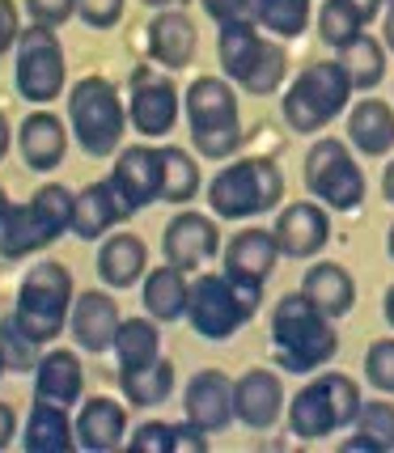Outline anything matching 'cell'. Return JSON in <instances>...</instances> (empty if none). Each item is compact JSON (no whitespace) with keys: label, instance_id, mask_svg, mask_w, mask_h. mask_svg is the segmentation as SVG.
<instances>
[{"label":"cell","instance_id":"1","mask_svg":"<svg viewBox=\"0 0 394 453\" xmlns=\"http://www.w3.org/2000/svg\"><path fill=\"white\" fill-rule=\"evenodd\" d=\"M272 348H276V365L293 377H310L327 369L339 352V331L336 318H327L310 296L284 293L272 310Z\"/></svg>","mask_w":394,"mask_h":453},{"label":"cell","instance_id":"2","mask_svg":"<svg viewBox=\"0 0 394 453\" xmlns=\"http://www.w3.org/2000/svg\"><path fill=\"white\" fill-rule=\"evenodd\" d=\"M204 196H208L212 217L220 220L267 217L284 203V174L272 157H237L212 174Z\"/></svg>","mask_w":394,"mask_h":453},{"label":"cell","instance_id":"3","mask_svg":"<svg viewBox=\"0 0 394 453\" xmlns=\"http://www.w3.org/2000/svg\"><path fill=\"white\" fill-rule=\"evenodd\" d=\"M77 301V284L73 272L56 263V258H39L26 276H21L18 301H13V318L30 339H39L42 348H51L64 331H68V314Z\"/></svg>","mask_w":394,"mask_h":453},{"label":"cell","instance_id":"4","mask_svg":"<svg viewBox=\"0 0 394 453\" xmlns=\"http://www.w3.org/2000/svg\"><path fill=\"white\" fill-rule=\"evenodd\" d=\"M127 106L115 81L85 77L68 89V132L81 144L85 157H115L127 132Z\"/></svg>","mask_w":394,"mask_h":453},{"label":"cell","instance_id":"5","mask_svg":"<svg viewBox=\"0 0 394 453\" xmlns=\"http://www.w3.org/2000/svg\"><path fill=\"white\" fill-rule=\"evenodd\" d=\"M263 301V284H242L225 272H199L187 296V322L199 339H234Z\"/></svg>","mask_w":394,"mask_h":453},{"label":"cell","instance_id":"6","mask_svg":"<svg viewBox=\"0 0 394 453\" xmlns=\"http://www.w3.org/2000/svg\"><path fill=\"white\" fill-rule=\"evenodd\" d=\"M182 115L191 123V144L199 157L225 161L242 149V111L229 77H196L182 94Z\"/></svg>","mask_w":394,"mask_h":453},{"label":"cell","instance_id":"7","mask_svg":"<svg viewBox=\"0 0 394 453\" xmlns=\"http://www.w3.org/2000/svg\"><path fill=\"white\" fill-rule=\"evenodd\" d=\"M352 81L344 73L339 59H322V64H310L301 68L289 85V94L280 102V115L293 127L297 136H318L331 119L348 115L352 106Z\"/></svg>","mask_w":394,"mask_h":453},{"label":"cell","instance_id":"8","mask_svg":"<svg viewBox=\"0 0 394 453\" xmlns=\"http://www.w3.org/2000/svg\"><path fill=\"white\" fill-rule=\"evenodd\" d=\"M356 407H360V386L348 373L318 369L310 373V386H301L289 403V428L297 441H322V436L352 428Z\"/></svg>","mask_w":394,"mask_h":453},{"label":"cell","instance_id":"9","mask_svg":"<svg viewBox=\"0 0 394 453\" xmlns=\"http://www.w3.org/2000/svg\"><path fill=\"white\" fill-rule=\"evenodd\" d=\"M13 85H18V98H26L30 106H51L68 85V59L59 47V35L51 26L30 21L18 35L13 47Z\"/></svg>","mask_w":394,"mask_h":453},{"label":"cell","instance_id":"10","mask_svg":"<svg viewBox=\"0 0 394 453\" xmlns=\"http://www.w3.org/2000/svg\"><path fill=\"white\" fill-rule=\"evenodd\" d=\"M305 187L331 212H356L365 203V174L356 165L352 149L336 136H322L305 153Z\"/></svg>","mask_w":394,"mask_h":453},{"label":"cell","instance_id":"11","mask_svg":"<svg viewBox=\"0 0 394 453\" xmlns=\"http://www.w3.org/2000/svg\"><path fill=\"white\" fill-rule=\"evenodd\" d=\"M178 115H182V98H178L174 81L158 77L149 68H136L127 81V123L144 140H158L174 132Z\"/></svg>","mask_w":394,"mask_h":453},{"label":"cell","instance_id":"12","mask_svg":"<svg viewBox=\"0 0 394 453\" xmlns=\"http://www.w3.org/2000/svg\"><path fill=\"white\" fill-rule=\"evenodd\" d=\"M220 255V225L212 217H204L196 208H182L178 217H170L166 234H161V258L174 263L178 272L196 276L208 258Z\"/></svg>","mask_w":394,"mask_h":453},{"label":"cell","instance_id":"13","mask_svg":"<svg viewBox=\"0 0 394 453\" xmlns=\"http://www.w3.org/2000/svg\"><path fill=\"white\" fill-rule=\"evenodd\" d=\"M331 208L318 203V199H293L280 208L276 225V246H280V258H314L327 242H331Z\"/></svg>","mask_w":394,"mask_h":453},{"label":"cell","instance_id":"14","mask_svg":"<svg viewBox=\"0 0 394 453\" xmlns=\"http://www.w3.org/2000/svg\"><path fill=\"white\" fill-rule=\"evenodd\" d=\"M119 322H123V310H119L115 293L111 288H85L73 301L68 331H73L81 352L98 356V352H111V343L119 335Z\"/></svg>","mask_w":394,"mask_h":453},{"label":"cell","instance_id":"15","mask_svg":"<svg viewBox=\"0 0 394 453\" xmlns=\"http://www.w3.org/2000/svg\"><path fill=\"white\" fill-rule=\"evenodd\" d=\"M284 415V381L276 369H246L234 381V419L251 433L276 428Z\"/></svg>","mask_w":394,"mask_h":453},{"label":"cell","instance_id":"16","mask_svg":"<svg viewBox=\"0 0 394 453\" xmlns=\"http://www.w3.org/2000/svg\"><path fill=\"white\" fill-rule=\"evenodd\" d=\"M106 178H111V187L119 191V199L127 203V212H140V208L158 203L161 199L158 149H149V144H123Z\"/></svg>","mask_w":394,"mask_h":453},{"label":"cell","instance_id":"17","mask_svg":"<svg viewBox=\"0 0 394 453\" xmlns=\"http://www.w3.org/2000/svg\"><path fill=\"white\" fill-rule=\"evenodd\" d=\"M182 415L204 428V433H225L234 424V381L220 369H199L191 373L187 390H182Z\"/></svg>","mask_w":394,"mask_h":453},{"label":"cell","instance_id":"18","mask_svg":"<svg viewBox=\"0 0 394 453\" xmlns=\"http://www.w3.org/2000/svg\"><path fill=\"white\" fill-rule=\"evenodd\" d=\"M127 424L132 415L127 407L111 395H89L77 403V415H73V428H77V449L89 453H111L127 441Z\"/></svg>","mask_w":394,"mask_h":453},{"label":"cell","instance_id":"19","mask_svg":"<svg viewBox=\"0 0 394 453\" xmlns=\"http://www.w3.org/2000/svg\"><path fill=\"white\" fill-rule=\"evenodd\" d=\"M68 123L59 115H51L47 106H35V115L21 119V132H18V153L21 161L35 170V174H51L64 165L68 157Z\"/></svg>","mask_w":394,"mask_h":453},{"label":"cell","instance_id":"20","mask_svg":"<svg viewBox=\"0 0 394 453\" xmlns=\"http://www.w3.org/2000/svg\"><path fill=\"white\" fill-rule=\"evenodd\" d=\"M144 39H149V59H153V64H161L166 73H182V68H191V59H196L199 30L182 9H158V13L149 18Z\"/></svg>","mask_w":394,"mask_h":453},{"label":"cell","instance_id":"21","mask_svg":"<svg viewBox=\"0 0 394 453\" xmlns=\"http://www.w3.org/2000/svg\"><path fill=\"white\" fill-rule=\"evenodd\" d=\"M225 276L242 280V284H267V276L276 272L280 263V246H276V234L272 229H259V225H251V229H237L229 242H225Z\"/></svg>","mask_w":394,"mask_h":453},{"label":"cell","instance_id":"22","mask_svg":"<svg viewBox=\"0 0 394 453\" xmlns=\"http://www.w3.org/2000/svg\"><path fill=\"white\" fill-rule=\"evenodd\" d=\"M127 217H132V212H127V203L119 199L115 187H111V178L89 182V187H81L77 199H73V237H81V242H102L106 234H115Z\"/></svg>","mask_w":394,"mask_h":453},{"label":"cell","instance_id":"23","mask_svg":"<svg viewBox=\"0 0 394 453\" xmlns=\"http://www.w3.org/2000/svg\"><path fill=\"white\" fill-rule=\"evenodd\" d=\"M149 272V246L132 229H115L98 242V280L106 288H132Z\"/></svg>","mask_w":394,"mask_h":453},{"label":"cell","instance_id":"24","mask_svg":"<svg viewBox=\"0 0 394 453\" xmlns=\"http://www.w3.org/2000/svg\"><path fill=\"white\" fill-rule=\"evenodd\" d=\"M35 398L59 403V407H77L85 398V369H81V356L68 348H51L39 356L35 365Z\"/></svg>","mask_w":394,"mask_h":453},{"label":"cell","instance_id":"25","mask_svg":"<svg viewBox=\"0 0 394 453\" xmlns=\"http://www.w3.org/2000/svg\"><path fill=\"white\" fill-rule=\"evenodd\" d=\"M51 242H59V234L47 225L39 208L26 199V203H9V212L0 217V255L4 258H30L47 250Z\"/></svg>","mask_w":394,"mask_h":453},{"label":"cell","instance_id":"26","mask_svg":"<svg viewBox=\"0 0 394 453\" xmlns=\"http://www.w3.org/2000/svg\"><path fill=\"white\" fill-rule=\"evenodd\" d=\"M21 449H30V453L77 449V428H73L68 407L47 403V398H35V403H30V415H26V424H21Z\"/></svg>","mask_w":394,"mask_h":453},{"label":"cell","instance_id":"27","mask_svg":"<svg viewBox=\"0 0 394 453\" xmlns=\"http://www.w3.org/2000/svg\"><path fill=\"white\" fill-rule=\"evenodd\" d=\"M348 140L365 157H386L394 149V106L382 98H360L348 106Z\"/></svg>","mask_w":394,"mask_h":453},{"label":"cell","instance_id":"28","mask_svg":"<svg viewBox=\"0 0 394 453\" xmlns=\"http://www.w3.org/2000/svg\"><path fill=\"white\" fill-rule=\"evenodd\" d=\"M187 296H191V276L178 272L174 263L149 267L144 280H140L144 314L158 318V322H178V318H187Z\"/></svg>","mask_w":394,"mask_h":453},{"label":"cell","instance_id":"29","mask_svg":"<svg viewBox=\"0 0 394 453\" xmlns=\"http://www.w3.org/2000/svg\"><path fill=\"white\" fill-rule=\"evenodd\" d=\"M301 293L310 296V301H314L327 318H344L356 305V280H352V272H348L344 263L322 258V263H314V267L305 272V280H301Z\"/></svg>","mask_w":394,"mask_h":453},{"label":"cell","instance_id":"30","mask_svg":"<svg viewBox=\"0 0 394 453\" xmlns=\"http://www.w3.org/2000/svg\"><path fill=\"white\" fill-rule=\"evenodd\" d=\"M352 428L356 433L339 445L344 453H386V449H394V403L390 398H360Z\"/></svg>","mask_w":394,"mask_h":453},{"label":"cell","instance_id":"31","mask_svg":"<svg viewBox=\"0 0 394 453\" xmlns=\"http://www.w3.org/2000/svg\"><path fill=\"white\" fill-rule=\"evenodd\" d=\"M111 352H115V360H119V373H132V369H144V365L161 360V322L158 318L123 314Z\"/></svg>","mask_w":394,"mask_h":453},{"label":"cell","instance_id":"32","mask_svg":"<svg viewBox=\"0 0 394 453\" xmlns=\"http://www.w3.org/2000/svg\"><path fill=\"white\" fill-rule=\"evenodd\" d=\"M158 165H161V203H174V208L196 203V196L204 191L199 161L187 149H178V144H161Z\"/></svg>","mask_w":394,"mask_h":453},{"label":"cell","instance_id":"33","mask_svg":"<svg viewBox=\"0 0 394 453\" xmlns=\"http://www.w3.org/2000/svg\"><path fill=\"white\" fill-rule=\"evenodd\" d=\"M259 51H263V35H259L255 21H225L217 35V59L220 68H225V77L229 81H246V73L255 68Z\"/></svg>","mask_w":394,"mask_h":453},{"label":"cell","instance_id":"34","mask_svg":"<svg viewBox=\"0 0 394 453\" xmlns=\"http://www.w3.org/2000/svg\"><path fill=\"white\" fill-rule=\"evenodd\" d=\"M336 59L344 64L356 94H369V89H377L386 81V42L374 39V35H360L348 47H339Z\"/></svg>","mask_w":394,"mask_h":453},{"label":"cell","instance_id":"35","mask_svg":"<svg viewBox=\"0 0 394 453\" xmlns=\"http://www.w3.org/2000/svg\"><path fill=\"white\" fill-rule=\"evenodd\" d=\"M119 386H123V403L127 407H161L166 398L174 395V365L161 356L144 369H132V373H119Z\"/></svg>","mask_w":394,"mask_h":453},{"label":"cell","instance_id":"36","mask_svg":"<svg viewBox=\"0 0 394 453\" xmlns=\"http://www.w3.org/2000/svg\"><path fill=\"white\" fill-rule=\"evenodd\" d=\"M310 13L314 0H259L255 21L272 39H301L310 30Z\"/></svg>","mask_w":394,"mask_h":453},{"label":"cell","instance_id":"37","mask_svg":"<svg viewBox=\"0 0 394 453\" xmlns=\"http://www.w3.org/2000/svg\"><path fill=\"white\" fill-rule=\"evenodd\" d=\"M284 77H289V51H284V39H263V51H259L255 68L246 73L242 89L255 94V98H267V94H276L280 85H284Z\"/></svg>","mask_w":394,"mask_h":453},{"label":"cell","instance_id":"38","mask_svg":"<svg viewBox=\"0 0 394 453\" xmlns=\"http://www.w3.org/2000/svg\"><path fill=\"white\" fill-rule=\"evenodd\" d=\"M0 352H4L9 373H35V365H39V356H42V343L26 335L21 322L9 314V318H0Z\"/></svg>","mask_w":394,"mask_h":453},{"label":"cell","instance_id":"39","mask_svg":"<svg viewBox=\"0 0 394 453\" xmlns=\"http://www.w3.org/2000/svg\"><path fill=\"white\" fill-rule=\"evenodd\" d=\"M318 35H322V42L327 47H348L352 39H360L365 35V21L356 18L352 9L344 4V0H327L322 9H318Z\"/></svg>","mask_w":394,"mask_h":453},{"label":"cell","instance_id":"40","mask_svg":"<svg viewBox=\"0 0 394 453\" xmlns=\"http://www.w3.org/2000/svg\"><path fill=\"white\" fill-rule=\"evenodd\" d=\"M365 381L377 395H394V339H374L365 352Z\"/></svg>","mask_w":394,"mask_h":453},{"label":"cell","instance_id":"41","mask_svg":"<svg viewBox=\"0 0 394 453\" xmlns=\"http://www.w3.org/2000/svg\"><path fill=\"white\" fill-rule=\"evenodd\" d=\"M123 445H127V449H140V453H174V424L144 419L136 433H127Z\"/></svg>","mask_w":394,"mask_h":453},{"label":"cell","instance_id":"42","mask_svg":"<svg viewBox=\"0 0 394 453\" xmlns=\"http://www.w3.org/2000/svg\"><path fill=\"white\" fill-rule=\"evenodd\" d=\"M123 9H127V0H77V18L89 30H115L123 21Z\"/></svg>","mask_w":394,"mask_h":453},{"label":"cell","instance_id":"43","mask_svg":"<svg viewBox=\"0 0 394 453\" xmlns=\"http://www.w3.org/2000/svg\"><path fill=\"white\" fill-rule=\"evenodd\" d=\"M26 13H30V21L59 30L64 21L77 18V0H26Z\"/></svg>","mask_w":394,"mask_h":453},{"label":"cell","instance_id":"44","mask_svg":"<svg viewBox=\"0 0 394 453\" xmlns=\"http://www.w3.org/2000/svg\"><path fill=\"white\" fill-rule=\"evenodd\" d=\"M199 9L217 26H225V21H255L259 0H199Z\"/></svg>","mask_w":394,"mask_h":453},{"label":"cell","instance_id":"45","mask_svg":"<svg viewBox=\"0 0 394 453\" xmlns=\"http://www.w3.org/2000/svg\"><path fill=\"white\" fill-rule=\"evenodd\" d=\"M18 35H21L18 0H0V56H9L18 47Z\"/></svg>","mask_w":394,"mask_h":453},{"label":"cell","instance_id":"46","mask_svg":"<svg viewBox=\"0 0 394 453\" xmlns=\"http://www.w3.org/2000/svg\"><path fill=\"white\" fill-rule=\"evenodd\" d=\"M204 449H208V433L204 428H196L191 419L174 424V453H204Z\"/></svg>","mask_w":394,"mask_h":453},{"label":"cell","instance_id":"47","mask_svg":"<svg viewBox=\"0 0 394 453\" xmlns=\"http://www.w3.org/2000/svg\"><path fill=\"white\" fill-rule=\"evenodd\" d=\"M13 436H18V411L0 398V449H9V445H13Z\"/></svg>","mask_w":394,"mask_h":453},{"label":"cell","instance_id":"48","mask_svg":"<svg viewBox=\"0 0 394 453\" xmlns=\"http://www.w3.org/2000/svg\"><path fill=\"white\" fill-rule=\"evenodd\" d=\"M344 4H348V9H352L356 18H360L365 26H369L374 18H382V4H386V0H344Z\"/></svg>","mask_w":394,"mask_h":453},{"label":"cell","instance_id":"49","mask_svg":"<svg viewBox=\"0 0 394 453\" xmlns=\"http://www.w3.org/2000/svg\"><path fill=\"white\" fill-rule=\"evenodd\" d=\"M382 42H386V51H394V0L382 4Z\"/></svg>","mask_w":394,"mask_h":453},{"label":"cell","instance_id":"50","mask_svg":"<svg viewBox=\"0 0 394 453\" xmlns=\"http://www.w3.org/2000/svg\"><path fill=\"white\" fill-rule=\"evenodd\" d=\"M9 149H13V127H9V119L0 111V161L9 157Z\"/></svg>","mask_w":394,"mask_h":453},{"label":"cell","instance_id":"51","mask_svg":"<svg viewBox=\"0 0 394 453\" xmlns=\"http://www.w3.org/2000/svg\"><path fill=\"white\" fill-rule=\"evenodd\" d=\"M382 196L386 203H394V161H386V170H382Z\"/></svg>","mask_w":394,"mask_h":453},{"label":"cell","instance_id":"52","mask_svg":"<svg viewBox=\"0 0 394 453\" xmlns=\"http://www.w3.org/2000/svg\"><path fill=\"white\" fill-rule=\"evenodd\" d=\"M382 310H386V322L394 326V284L386 288V296H382Z\"/></svg>","mask_w":394,"mask_h":453},{"label":"cell","instance_id":"53","mask_svg":"<svg viewBox=\"0 0 394 453\" xmlns=\"http://www.w3.org/2000/svg\"><path fill=\"white\" fill-rule=\"evenodd\" d=\"M9 203H13V199H9V191H4V187H0V217H4V212H9Z\"/></svg>","mask_w":394,"mask_h":453},{"label":"cell","instance_id":"54","mask_svg":"<svg viewBox=\"0 0 394 453\" xmlns=\"http://www.w3.org/2000/svg\"><path fill=\"white\" fill-rule=\"evenodd\" d=\"M140 4H149V9H170L174 0H140Z\"/></svg>","mask_w":394,"mask_h":453},{"label":"cell","instance_id":"55","mask_svg":"<svg viewBox=\"0 0 394 453\" xmlns=\"http://www.w3.org/2000/svg\"><path fill=\"white\" fill-rule=\"evenodd\" d=\"M386 255L394 258V225H390V234H386Z\"/></svg>","mask_w":394,"mask_h":453},{"label":"cell","instance_id":"56","mask_svg":"<svg viewBox=\"0 0 394 453\" xmlns=\"http://www.w3.org/2000/svg\"><path fill=\"white\" fill-rule=\"evenodd\" d=\"M4 373H9V365H4V352H0V377H4Z\"/></svg>","mask_w":394,"mask_h":453}]
</instances>
